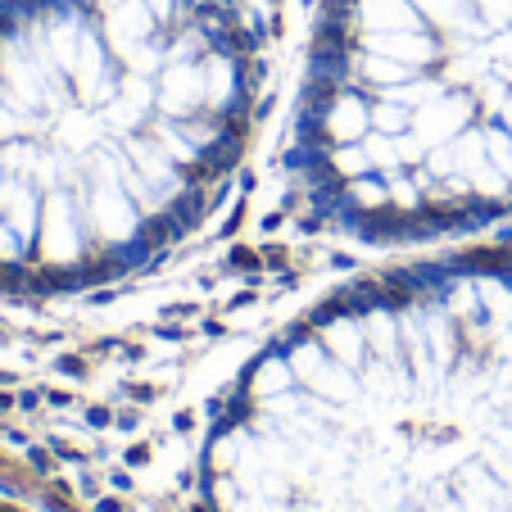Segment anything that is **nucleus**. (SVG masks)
Masks as SVG:
<instances>
[{
  "label": "nucleus",
  "mask_w": 512,
  "mask_h": 512,
  "mask_svg": "<svg viewBox=\"0 0 512 512\" xmlns=\"http://www.w3.org/2000/svg\"><path fill=\"white\" fill-rule=\"evenodd\" d=\"M200 512H512V250L354 286L245 363Z\"/></svg>",
  "instance_id": "obj_1"
},
{
  "label": "nucleus",
  "mask_w": 512,
  "mask_h": 512,
  "mask_svg": "<svg viewBox=\"0 0 512 512\" xmlns=\"http://www.w3.org/2000/svg\"><path fill=\"white\" fill-rule=\"evenodd\" d=\"M245 123L223 0H0V281L141 263L204 213Z\"/></svg>",
  "instance_id": "obj_2"
}]
</instances>
